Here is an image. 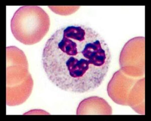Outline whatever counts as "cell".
<instances>
[{"label":"cell","instance_id":"1","mask_svg":"<svg viewBox=\"0 0 151 121\" xmlns=\"http://www.w3.org/2000/svg\"><path fill=\"white\" fill-rule=\"evenodd\" d=\"M108 44L84 25L60 28L45 43L42 63L50 81L62 90L84 94L98 88L110 67Z\"/></svg>","mask_w":151,"mask_h":121},{"label":"cell","instance_id":"2","mask_svg":"<svg viewBox=\"0 0 151 121\" xmlns=\"http://www.w3.org/2000/svg\"><path fill=\"white\" fill-rule=\"evenodd\" d=\"M50 25L49 16L37 6H24L16 11L11 20L14 37L25 45H33L47 35Z\"/></svg>","mask_w":151,"mask_h":121},{"label":"cell","instance_id":"3","mask_svg":"<svg viewBox=\"0 0 151 121\" xmlns=\"http://www.w3.org/2000/svg\"><path fill=\"white\" fill-rule=\"evenodd\" d=\"M107 91L116 104L129 106L139 114H145V77H132L119 70L108 83Z\"/></svg>","mask_w":151,"mask_h":121},{"label":"cell","instance_id":"4","mask_svg":"<svg viewBox=\"0 0 151 121\" xmlns=\"http://www.w3.org/2000/svg\"><path fill=\"white\" fill-rule=\"evenodd\" d=\"M145 44V37L139 36L124 45L119 56V65L125 74L134 78L144 76Z\"/></svg>","mask_w":151,"mask_h":121},{"label":"cell","instance_id":"5","mask_svg":"<svg viewBox=\"0 0 151 121\" xmlns=\"http://www.w3.org/2000/svg\"><path fill=\"white\" fill-rule=\"evenodd\" d=\"M7 88H12L33 82L29 72L26 56L15 46L6 48Z\"/></svg>","mask_w":151,"mask_h":121},{"label":"cell","instance_id":"6","mask_svg":"<svg viewBox=\"0 0 151 121\" xmlns=\"http://www.w3.org/2000/svg\"><path fill=\"white\" fill-rule=\"evenodd\" d=\"M76 114L110 115L112 114V109L104 99L94 96L86 98L80 102Z\"/></svg>","mask_w":151,"mask_h":121},{"label":"cell","instance_id":"7","mask_svg":"<svg viewBox=\"0 0 151 121\" xmlns=\"http://www.w3.org/2000/svg\"><path fill=\"white\" fill-rule=\"evenodd\" d=\"M55 14L67 16L73 14L80 8V6H48Z\"/></svg>","mask_w":151,"mask_h":121}]
</instances>
